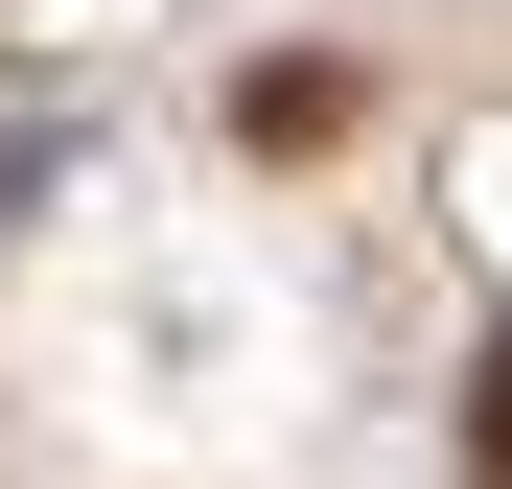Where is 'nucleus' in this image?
I'll return each instance as SVG.
<instances>
[{
  "label": "nucleus",
  "mask_w": 512,
  "mask_h": 489,
  "mask_svg": "<svg viewBox=\"0 0 512 489\" xmlns=\"http://www.w3.org/2000/svg\"><path fill=\"white\" fill-rule=\"evenodd\" d=\"M466 466H489V489H512V350H489V396H466Z\"/></svg>",
  "instance_id": "f257e3e1"
}]
</instances>
